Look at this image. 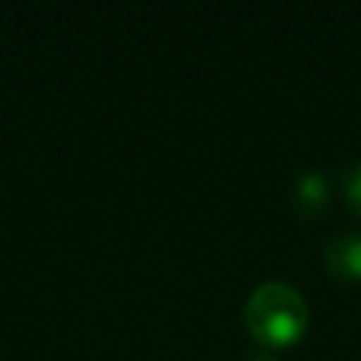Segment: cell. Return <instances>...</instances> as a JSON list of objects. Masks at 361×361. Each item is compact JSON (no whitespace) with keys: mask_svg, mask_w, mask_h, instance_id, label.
I'll use <instances>...</instances> for the list:
<instances>
[{"mask_svg":"<svg viewBox=\"0 0 361 361\" xmlns=\"http://www.w3.org/2000/svg\"><path fill=\"white\" fill-rule=\"evenodd\" d=\"M324 259L333 274L344 279H361V231H341L330 237Z\"/></svg>","mask_w":361,"mask_h":361,"instance_id":"obj_2","label":"cell"},{"mask_svg":"<svg viewBox=\"0 0 361 361\" xmlns=\"http://www.w3.org/2000/svg\"><path fill=\"white\" fill-rule=\"evenodd\" d=\"M344 197H347L350 209L361 214V161H355L344 172Z\"/></svg>","mask_w":361,"mask_h":361,"instance_id":"obj_4","label":"cell"},{"mask_svg":"<svg viewBox=\"0 0 361 361\" xmlns=\"http://www.w3.org/2000/svg\"><path fill=\"white\" fill-rule=\"evenodd\" d=\"M245 361H279V358L271 353H251V355H245Z\"/></svg>","mask_w":361,"mask_h":361,"instance_id":"obj_5","label":"cell"},{"mask_svg":"<svg viewBox=\"0 0 361 361\" xmlns=\"http://www.w3.org/2000/svg\"><path fill=\"white\" fill-rule=\"evenodd\" d=\"M330 197V183L324 178V172L310 169L305 175H299V180L293 183V206L305 214L319 212Z\"/></svg>","mask_w":361,"mask_h":361,"instance_id":"obj_3","label":"cell"},{"mask_svg":"<svg viewBox=\"0 0 361 361\" xmlns=\"http://www.w3.org/2000/svg\"><path fill=\"white\" fill-rule=\"evenodd\" d=\"M248 330L268 344H285L307 327V302L290 282L268 279L257 285L245 299Z\"/></svg>","mask_w":361,"mask_h":361,"instance_id":"obj_1","label":"cell"}]
</instances>
